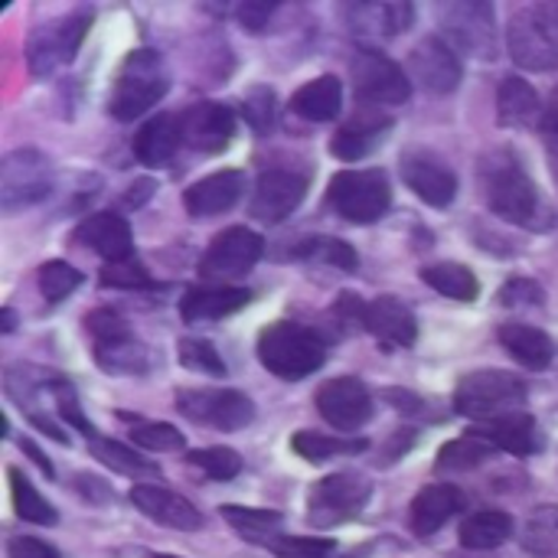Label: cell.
Returning a JSON list of instances; mask_svg holds the SVG:
<instances>
[{"label":"cell","mask_w":558,"mask_h":558,"mask_svg":"<svg viewBox=\"0 0 558 558\" xmlns=\"http://www.w3.org/2000/svg\"><path fill=\"white\" fill-rule=\"evenodd\" d=\"M481 193L500 219L523 226V229H543L553 219L546 216L543 196L520 163L513 150H494L481 160Z\"/></svg>","instance_id":"6da1fadb"},{"label":"cell","mask_w":558,"mask_h":558,"mask_svg":"<svg viewBox=\"0 0 558 558\" xmlns=\"http://www.w3.org/2000/svg\"><path fill=\"white\" fill-rule=\"evenodd\" d=\"M324 356H327V347H324L320 333H314L311 327H301L294 320H278V324L265 327L258 337L262 366L284 383L314 376L324 366Z\"/></svg>","instance_id":"7a4b0ae2"},{"label":"cell","mask_w":558,"mask_h":558,"mask_svg":"<svg viewBox=\"0 0 558 558\" xmlns=\"http://www.w3.org/2000/svg\"><path fill=\"white\" fill-rule=\"evenodd\" d=\"M507 46L520 69L549 72L558 65V0L526 3L507 26Z\"/></svg>","instance_id":"3957f363"},{"label":"cell","mask_w":558,"mask_h":558,"mask_svg":"<svg viewBox=\"0 0 558 558\" xmlns=\"http://www.w3.org/2000/svg\"><path fill=\"white\" fill-rule=\"evenodd\" d=\"M167 88H170V75L163 69L160 52H154V49H134L121 62V72L114 78V88H111V114L118 121H134L147 108H154L167 95Z\"/></svg>","instance_id":"277c9868"},{"label":"cell","mask_w":558,"mask_h":558,"mask_svg":"<svg viewBox=\"0 0 558 558\" xmlns=\"http://www.w3.org/2000/svg\"><path fill=\"white\" fill-rule=\"evenodd\" d=\"M523 402H526V383L520 376L500 373V369L471 373L454 389V412L464 418H477V422H494L500 415H513V412H520Z\"/></svg>","instance_id":"5b68a950"},{"label":"cell","mask_w":558,"mask_h":558,"mask_svg":"<svg viewBox=\"0 0 558 558\" xmlns=\"http://www.w3.org/2000/svg\"><path fill=\"white\" fill-rule=\"evenodd\" d=\"M327 203L347 222L366 226L386 216L392 203V186L383 170H340L327 186Z\"/></svg>","instance_id":"8992f818"},{"label":"cell","mask_w":558,"mask_h":558,"mask_svg":"<svg viewBox=\"0 0 558 558\" xmlns=\"http://www.w3.org/2000/svg\"><path fill=\"white\" fill-rule=\"evenodd\" d=\"M373 497V481L356 474V471H343V474H330L324 481L314 484L311 500H307V523L317 530H333L343 526L350 520H356L366 504Z\"/></svg>","instance_id":"52a82bcc"},{"label":"cell","mask_w":558,"mask_h":558,"mask_svg":"<svg viewBox=\"0 0 558 558\" xmlns=\"http://www.w3.org/2000/svg\"><path fill=\"white\" fill-rule=\"evenodd\" d=\"M88 333H92V347H95V360L105 373H141L147 356H144V347L137 343L131 324L118 314V311H108V307H98L88 314L85 320Z\"/></svg>","instance_id":"ba28073f"},{"label":"cell","mask_w":558,"mask_h":558,"mask_svg":"<svg viewBox=\"0 0 558 558\" xmlns=\"http://www.w3.org/2000/svg\"><path fill=\"white\" fill-rule=\"evenodd\" d=\"M177 409L213 432H242L255 422V405L239 389H180Z\"/></svg>","instance_id":"9c48e42d"},{"label":"cell","mask_w":558,"mask_h":558,"mask_svg":"<svg viewBox=\"0 0 558 558\" xmlns=\"http://www.w3.org/2000/svg\"><path fill=\"white\" fill-rule=\"evenodd\" d=\"M350 75L356 98L366 101L369 108L402 105L412 92L409 72L379 49H360L350 62Z\"/></svg>","instance_id":"30bf717a"},{"label":"cell","mask_w":558,"mask_h":558,"mask_svg":"<svg viewBox=\"0 0 558 558\" xmlns=\"http://www.w3.org/2000/svg\"><path fill=\"white\" fill-rule=\"evenodd\" d=\"M88 26H92L88 10H78V13H69V16H59V20H49V23L36 26L29 33V43H26L29 72L33 75H49L56 65L69 62L75 56V49L82 46Z\"/></svg>","instance_id":"8fae6325"},{"label":"cell","mask_w":558,"mask_h":558,"mask_svg":"<svg viewBox=\"0 0 558 558\" xmlns=\"http://www.w3.org/2000/svg\"><path fill=\"white\" fill-rule=\"evenodd\" d=\"M262 252H265V239L258 232H252L248 226H232L213 239V245L206 248L199 262V275L216 278V281L242 278L258 265Z\"/></svg>","instance_id":"7c38bea8"},{"label":"cell","mask_w":558,"mask_h":558,"mask_svg":"<svg viewBox=\"0 0 558 558\" xmlns=\"http://www.w3.org/2000/svg\"><path fill=\"white\" fill-rule=\"evenodd\" d=\"M441 26L464 52H471L477 59L497 56V20H494L490 3H481V0L448 3L441 10Z\"/></svg>","instance_id":"4fadbf2b"},{"label":"cell","mask_w":558,"mask_h":558,"mask_svg":"<svg viewBox=\"0 0 558 558\" xmlns=\"http://www.w3.org/2000/svg\"><path fill=\"white\" fill-rule=\"evenodd\" d=\"M52 190V167L39 150H13L3 157V209L39 203Z\"/></svg>","instance_id":"5bb4252c"},{"label":"cell","mask_w":558,"mask_h":558,"mask_svg":"<svg viewBox=\"0 0 558 558\" xmlns=\"http://www.w3.org/2000/svg\"><path fill=\"white\" fill-rule=\"evenodd\" d=\"M317 412L333 425L337 432H356L373 418V396L369 389L353 376H337L320 386L317 392Z\"/></svg>","instance_id":"9a60e30c"},{"label":"cell","mask_w":558,"mask_h":558,"mask_svg":"<svg viewBox=\"0 0 558 558\" xmlns=\"http://www.w3.org/2000/svg\"><path fill=\"white\" fill-rule=\"evenodd\" d=\"M409 78H415L432 95H451L461 85V62L454 46L438 36L422 39L409 56Z\"/></svg>","instance_id":"2e32d148"},{"label":"cell","mask_w":558,"mask_h":558,"mask_svg":"<svg viewBox=\"0 0 558 558\" xmlns=\"http://www.w3.org/2000/svg\"><path fill=\"white\" fill-rule=\"evenodd\" d=\"M402 180L422 203L438 206V209L451 206L458 196L454 170L428 150H409L402 157Z\"/></svg>","instance_id":"e0dca14e"},{"label":"cell","mask_w":558,"mask_h":558,"mask_svg":"<svg viewBox=\"0 0 558 558\" xmlns=\"http://www.w3.org/2000/svg\"><path fill=\"white\" fill-rule=\"evenodd\" d=\"M307 193V180L301 173H291V170H265L258 180H255V193H252V216L258 222H284L304 199Z\"/></svg>","instance_id":"ac0fdd59"},{"label":"cell","mask_w":558,"mask_h":558,"mask_svg":"<svg viewBox=\"0 0 558 558\" xmlns=\"http://www.w3.org/2000/svg\"><path fill=\"white\" fill-rule=\"evenodd\" d=\"M183 144L199 154H219L235 137V114L219 101H199L180 114Z\"/></svg>","instance_id":"d6986e66"},{"label":"cell","mask_w":558,"mask_h":558,"mask_svg":"<svg viewBox=\"0 0 558 558\" xmlns=\"http://www.w3.org/2000/svg\"><path fill=\"white\" fill-rule=\"evenodd\" d=\"M131 504L154 523L160 526H170V530H180V533H193L203 526V513L180 494L173 490H163V487H154V484H137L131 490Z\"/></svg>","instance_id":"ffe728a7"},{"label":"cell","mask_w":558,"mask_h":558,"mask_svg":"<svg viewBox=\"0 0 558 558\" xmlns=\"http://www.w3.org/2000/svg\"><path fill=\"white\" fill-rule=\"evenodd\" d=\"M245 193V173L242 170H219L209 173L203 180H196L193 186H186L183 193V206L190 216L206 219V216H219L229 213Z\"/></svg>","instance_id":"44dd1931"},{"label":"cell","mask_w":558,"mask_h":558,"mask_svg":"<svg viewBox=\"0 0 558 558\" xmlns=\"http://www.w3.org/2000/svg\"><path fill=\"white\" fill-rule=\"evenodd\" d=\"M468 435L494 445L497 451H510L517 458H530L543 448V438H539V428H536V418L526 415V412H513V415H500L494 422H481L474 425Z\"/></svg>","instance_id":"7402d4cb"},{"label":"cell","mask_w":558,"mask_h":558,"mask_svg":"<svg viewBox=\"0 0 558 558\" xmlns=\"http://www.w3.org/2000/svg\"><path fill=\"white\" fill-rule=\"evenodd\" d=\"M366 330L383 343V347H399L409 350L418 340V320L409 311L405 301L399 298H376L366 307Z\"/></svg>","instance_id":"603a6c76"},{"label":"cell","mask_w":558,"mask_h":558,"mask_svg":"<svg viewBox=\"0 0 558 558\" xmlns=\"http://www.w3.org/2000/svg\"><path fill=\"white\" fill-rule=\"evenodd\" d=\"M464 510V494L454 487V484H432V487H422L418 497L412 500V510H409V523H412V533L428 539L435 536L451 517H458Z\"/></svg>","instance_id":"cb8c5ba5"},{"label":"cell","mask_w":558,"mask_h":558,"mask_svg":"<svg viewBox=\"0 0 558 558\" xmlns=\"http://www.w3.org/2000/svg\"><path fill=\"white\" fill-rule=\"evenodd\" d=\"M78 239L82 245H88L92 252H98L108 262H124L134 258V235L131 226L118 216V213H95L78 226Z\"/></svg>","instance_id":"d4e9b609"},{"label":"cell","mask_w":558,"mask_h":558,"mask_svg":"<svg viewBox=\"0 0 558 558\" xmlns=\"http://www.w3.org/2000/svg\"><path fill=\"white\" fill-rule=\"evenodd\" d=\"M389 128H392V118H389V114H379V108H363L353 121H347V124L333 134L330 150H333L337 160L353 163V160L366 157V154L386 137Z\"/></svg>","instance_id":"484cf974"},{"label":"cell","mask_w":558,"mask_h":558,"mask_svg":"<svg viewBox=\"0 0 558 558\" xmlns=\"http://www.w3.org/2000/svg\"><path fill=\"white\" fill-rule=\"evenodd\" d=\"M183 141V131H180V118L173 114H154L150 121H144V128L137 131L134 137V157L144 163V167H167L177 154Z\"/></svg>","instance_id":"4316f807"},{"label":"cell","mask_w":558,"mask_h":558,"mask_svg":"<svg viewBox=\"0 0 558 558\" xmlns=\"http://www.w3.org/2000/svg\"><path fill=\"white\" fill-rule=\"evenodd\" d=\"M248 298L252 294L245 288H190L180 301V314L186 324L219 320V317L242 311L248 304Z\"/></svg>","instance_id":"83f0119b"},{"label":"cell","mask_w":558,"mask_h":558,"mask_svg":"<svg viewBox=\"0 0 558 558\" xmlns=\"http://www.w3.org/2000/svg\"><path fill=\"white\" fill-rule=\"evenodd\" d=\"M343 108V82L337 75H320L314 82H307L304 88L294 92L291 98V111L304 121H333Z\"/></svg>","instance_id":"f1b7e54d"},{"label":"cell","mask_w":558,"mask_h":558,"mask_svg":"<svg viewBox=\"0 0 558 558\" xmlns=\"http://www.w3.org/2000/svg\"><path fill=\"white\" fill-rule=\"evenodd\" d=\"M497 337H500L504 350L517 363H523L530 369H546L556 360V343L539 327H530V324H504Z\"/></svg>","instance_id":"f546056e"},{"label":"cell","mask_w":558,"mask_h":558,"mask_svg":"<svg viewBox=\"0 0 558 558\" xmlns=\"http://www.w3.org/2000/svg\"><path fill=\"white\" fill-rule=\"evenodd\" d=\"M543 105H539V95L536 88L520 78V75H510L500 82V92H497V118L504 128H530L536 124Z\"/></svg>","instance_id":"4dcf8cb0"},{"label":"cell","mask_w":558,"mask_h":558,"mask_svg":"<svg viewBox=\"0 0 558 558\" xmlns=\"http://www.w3.org/2000/svg\"><path fill=\"white\" fill-rule=\"evenodd\" d=\"M356 36H396L412 23V3H356L350 10Z\"/></svg>","instance_id":"1f68e13d"},{"label":"cell","mask_w":558,"mask_h":558,"mask_svg":"<svg viewBox=\"0 0 558 558\" xmlns=\"http://www.w3.org/2000/svg\"><path fill=\"white\" fill-rule=\"evenodd\" d=\"M510 536H513V520L500 510H484L461 523V546L471 553L500 549Z\"/></svg>","instance_id":"d6a6232c"},{"label":"cell","mask_w":558,"mask_h":558,"mask_svg":"<svg viewBox=\"0 0 558 558\" xmlns=\"http://www.w3.org/2000/svg\"><path fill=\"white\" fill-rule=\"evenodd\" d=\"M88 451L111 471L124 474V477H157V464L144 458V451H134L128 445H118L111 438H101L98 432L88 438Z\"/></svg>","instance_id":"836d02e7"},{"label":"cell","mask_w":558,"mask_h":558,"mask_svg":"<svg viewBox=\"0 0 558 558\" xmlns=\"http://www.w3.org/2000/svg\"><path fill=\"white\" fill-rule=\"evenodd\" d=\"M219 517L248 543L255 546H271L281 533V513L271 510H248V507H219Z\"/></svg>","instance_id":"e575fe53"},{"label":"cell","mask_w":558,"mask_h":558,"mask_svg":"<svg viewBox=\"0 0 558 558\" xmlns=\"http://www.w3.org/2000/svg\"><path fill=\"white\" fill-rule=\"evenodd\" d=\"M422 281L451 301H474L481 291L474 271L468 265H458V262H438V265L422 268Z\"/></svg>","instance_id":"d590c367"},{"label":"cell","mask_w":558,"mask_h":558,"mask_svg":"<svg viewBox=\"0 0 558 558\" xmlns=\"http://www.w3.org/2000/svg\"><path fill=\"white\" fill-rule=\"evenodd\" d=\"M294 451L314 464L320 461H330V458H350V454H363L366 451V438H330V435H320V432H298L291 438Z\"/></svg>","instance_id":"8d00e7d4"},{"label":"cell","mask_w":558,"mask_h":558,"mask_svg":"<svg viewBox=\"0 0 558 558\" xmlns=\"http://www.w3.org/2000/svg\"><path fill=\"white\" fill-rule=\"evenodd\" d=\"M294 255L304 258V262L340 268V271H356V265H360L353 245H347L343 239H327V235H307L304 242H298Z\"/></svg>","instance_id":"74e56055"},{"label":"cell","mask_w":558,"mask_h":558,"mask_svg":"<svg viewBox=\"0 0 558 558\" xmlns=\"http://www.w3.org/2000/svg\"><path fill=\"white\" fill-rule=\"evenodd\" d=\"M10 494H13V513L23 523H39V526H56L59 513L36 494V487L26 481L23 471L10 468Z\"/></svg>","instance_id":"f35d334b"},{"label":"cell","mask_w":558,"mask_h":558,"mask_svg":"<svg viewBox=\"0 0 558 558\" xmlns=\"http://www.w3.org/2000/svg\"><path fill=\"white\" fill-rule=\"evenodd\" d=\"M494 451H497L494 445H487V441H481L474 435H464V438L448 441L435 464H438V471H474L484 461H490Z\"/></svg>","instance_id":"ab89813d"},{"label":"cell","mask_w":558,"mask_h":558,"mask_svg":"<svg viewBox=\"0 0 558 558\" xmlns=\"http://www.w3.org/2000/svg\"><path fill=\"white\" fill-rule=\"evenodd\" d=\"M242 118L255 134H271V128L278 124V95L268 85L248 88L242 98Z\"/></svg>","instance_id":"60d3db41"},{"label":"cell","mask_w":558,"mask_h":558,"mask_svg":"<svg viewBox=\"0 0 558 558\" xmlns=\"http://www.w3.org/2000/svg\"><path fill=\"white\" fill-rule=\"evenodd\" d=\"M186 464L203 471L209 481H235L242 474V458L232 448H206V451H190Z\"/></svg>","instance_id":"b9f144b4"},{"label":"cell","mask_w":558,"mask_h":558,"mask_svg":"<svg viewBox=\"0 0 558 558\" xmlns=\"http://www.w3.org/2000/svg\"><path fill=\"white\" fill-rule=\"evenodd\" d=\"M78 284H82V271L72 268L69 262H46V265L39 268V294H43L49 304L65 301Z\"/></svg>","instance_id":"7bdbcfd3"},{"label":"cell","mask_w":558,"mask_h":558,"mask_svg":"<svg viewBox=\"0 0 558 558\" xmlns=\"http://www.w3.org/2000/svg\"><path fill=\"white\" fill-rule=\"evenodd\" d=\"M128 438L141 451H183V445H186V438L173 425H167V422H141V425H131L128 428Z\"/></svg>","instance_id":"ee69618b"},{"label":"cell","mask_w":558,"mask_h":558,"mask_svg":"<svg viewBox=\"0 0 558 558\" xmlns=\"http://www.w3.org/2000/svg\"><path fill=\"white\" fill-rule=\"evenodd\" d=\"M177 353H180V363H183L186 369H193V373H203V376H213V379L226 376V363H222V356L216 353V347H213L209 340L183 337Z\"/></svg>","instance_id":"f6af8a7d"},{"label":"cell","mask_w":558,"mask_h":558,"mask_svg":"<svg viewBox=\"0 0 558 558\" xmlns=\"http://www.w3.org/2000/svg\"><path fill=\"white\" fill-rule=\"evenodd\" d=\"M98 281L105 288H121V291H144L154 288V281L147 278L144 265L137 258H124V262H108L98 275Z\"/></svg>","instance_id":"bcb514c9"},{"label":"cell","mask_w":558,"mask_h":558,"mask_svg":"<svg viewBox=\"0 0 558 558\" xmlns=\"http://www.w3.org/2000/svg\"><path fill=\"white\" fill-rule=\"evenodd\" d=\"M268 549L278 558H330L337 546L330 539L314 536H278Z\"/></svg>","instance_id":"7dc6e473"},{"label":"cell","mask_w":558,"mask_h":558,"mask_svg":"<svg viewBox=\"0 0 558 558\" xmlns=\"http://www.w3.org/2000/svg\"><path fill=\"white\" fill-rule=\"evenodd\" d=\"M500 301L510 304V307H523V304H543V291L536 281H526V278H513L504 284L500 291Z\"/></svg>","instance_id":"c3c4849f"},{"label":"cell","mask_w":558,"mask_h":558,"mask_svg":"<svg viewBox=\"0 0 558 558\" xmlns=\"http://www.w3.org/2000/svg\"><path fill=\"white\" fill-rule=\"evenodd\" d=\"M271 13H275V3L271 0H248V3H242L239 7V23L248 29V33H262L265 26H268V20H271Z\"/></svg>","instance_id":"681fc988"},{"label":"cell","mask_w":558,"mask_h":558,"mask_svg":"<svg viewBox=\"0 0 558 558\" xmlns=\"http://www.w3.org/2000/svg\"><path fill=\"white\" fill-rule=\"evenodd\" d=\"M7 558H62L59 549H52L49 543L43 539H33V536H16L10 539L7 546Z\"/></svg>","instance_id":"f907efd6"},{"label":"cell","mask_w":558,"mask_h":558,"mask_svg":"<svg viewBox=\"0 0 558 558\" xmlns=\"http://www.w3.org/2000/svg\"><path fill=\"white\" fill-rule=\"evenodd\" d=\"M366 307H369V304H363L356 294H340L333 314H337V320H340L343 327H363V330H366Z\"/></svg>","instance_id":"816d5d0a"},{"label":"cell","mask_w":558,"mask_h":558,"mask_svg":"<svg viewBox=\"0 0 558 558\" xmlns=\"http://www.w3.org/2000/svg\"><path fill=\"white\" fill-rule=\"evenodd\" d=\"M543 141H546V154H549V167L558 183V98L556 105L543 114Z\"/></svg>","instance_id":"f5cc1de1"},{"label":"cell","mask_w":558,"mask_h":558,"mask_svg":"<svg viewBox=\"0 0 558 558\" xmlns=\"http://www.w3.org/2000/svg\"><path fill=\"white\" fill-rule=\"evenodd\" d=\"M20 448H23V454H29V458H33V461H36V464L43 468V474H46L49 481L56 477V471H52L49 458H46V454H43V451H39V448H36L33 441H29V438H20Z\"/></svg>","instance_id":"db71d44e"},{"label":"cell","mask_w":558,"mask_h":558,"mask_svg":"<svg viewBox=\"0 0 558 558\" xmlns=\"http://www.w3.org/2000/svg\"><path fill=\"white\" fill-rule=\"evenodd\" d=\"M16 327V317H13V311L10 307H3V333H10Z\"/></svg>","instance_id":"11a10c76"},{"label":"cell","mask_w":558,"mask_h":558,"mask_svg":"<svg viewBox=\"0 0 558 558\" xmlns=\"http://www.w3.org/2000/svg\"><path fill=\"white\" fill-rule=\"evenodd\" d=\"M150 558H180V556H150Z\"/></svg>","instance_id":"9f6ffc18"}]
</instances>
